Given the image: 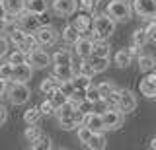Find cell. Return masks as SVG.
<instances>
[{
	"mask_svg": "<svg viewBox=\"0 0 156 150\" xmlns=\"http://www.w3.org/2000/svg\"><path fill=\"white\" fill-rule=\"evenodd\" d=\"M37 39H39V43H41L43 47H51V45H55L57 43V39H58V33L53 30V27H49V26H41L37 30Z\"/></svg>",
	"mask_w": 156,
	"mask_h": 150,
	"instance_id": "obj_11",
	"label": "cell"
},
{
	"mask_svg": "<svg viewBox=\"0 0 156 150\" xmlns=\"http://www.w3.org/2000/svg\"><path fill=\"white\" fill-rule=\"evenodd\" d=\"M76 134H78V140L86 144L88 140L92 138V134H94V131H92L90 127H86V125H80V127L76 129Z\"/></svg>",
	"mask_w": 156,
	"mask_h": 150,
	"instance_id": "obj_33",
	"label": "cell"
},
{
	"mask_svg": "<svg viewBox=\"0 0 156 150\" xmlns=\"http://www.w3.org/2000/svg\"><path fill=\"white\" fill-rule=\"evenodd\" d=\"M23 137H26L27 142H33L35 138L41 137V131H39L37 125H27V129H26V133H23Z\"/></svg>",
	"mask_w": 156,
	"mask_h": 150,
	"instance_id": "obj_36",
	"label": "cell"
},
{
	"mask_svg": "<svg viewBox=\"0 0 156 150\" xmlns=\"http://www.w3.org/2000/svg\"><path fill=\"white\" fill-rule=\"evenodd\" d=\"M94 2H96V4H98V2H101V0H94Z\"/></svg>",
	"mask_w": 156,
	"mask_h": 150,
	"instance_id": "obj_50",
	"label": "cell"
},
{
	"mask_svg": "<svg viewBox=\"0 0 156 150\" xmlns=\"http://www.w3.org/2000/svg\"><path fill=\"white\" fill-rule=\"evenodd\" d=\"M88 62L92 65V68L98 72H104L107 70V66H109V57H100V55H92L90 59H88Z\"/></svg>",
	"mask_w": 156,
	"mask_h": 150,
	"instance_id": "obj_20",
	"label": "cell"
},
{
	"mask_svg": "<svg viewBox=\"0 0 156 150\" xmlns=\"http://www.w3.org/2000/svg\"><path fill=\"white\" fill-rule=\"evenodd\" d=\"M98 88H100L101 96L105 98L107 94H111V92L115 90V84H113V82H109V80H105V82H101V84H98Z\"/></svg>",
	"mask_w": 156,
	"mask_h": 150,
	"instance_id": "obj_40",
	"label": "cell"
},
{
	"mask_svg": "<svg viewBox=\"0 0 156 150\" xmlns=\"http://www.w3.org/2000/svg\"><path fill=\"white\" fill-rule=\"evenodd\" d=\"M109 109V103H107L105 99H100V101H96L94 103V111L96 113H104V111Z\"/></svg>",
	"mask_w": 156,
	"mask_h": 150,
	"instance_id": "obj_43",
	"label": "cell"
},
{
	"mask_svg": "<svg viewBox=\"0 0 156 150\" xmlns=\"http://www.w3.org/2000/svg\"><path fill=\"white\" fill-rule=\"evenodd\" d=\"M31 148L33 150H49L51 148V138H49L47 134H41L39 138H35L31 142Z\"/></svg>",
	"mask_w": 156,
	"mask_h": 150,
	"instance_id": "obj_32",
	"label": "cell"
},
{
	"mask_svg": "<svg viewBox=\"0 0 156 150\" xmlns=\"http://www.w3.org/2000/svg\"><path fill=\"white\" fill-rule=\"evenodd\" d=\"M72 84H74V88H78V90H88L92 86V76L84 74V72H78V74L72 76Z\"/></svg>",
	"mask_w": 156,
	"mask_h": 150,
	"instance_id": "obj_24",
	"label": "cell"
},
{
	"mask_svg": "<svg viewBox=\"0 0 156 150\" xmlns=\"http://www.w3.org/2000/svg\"><path fill=\"white\" fill-rule=\"evenodd\" d=\"M92 31H94V39H107V37H111L113 31H115V20L107 12L98 14L94 18V27H92Z\"/></svg>",
	"mask_w": 156,
	"mask_h": 150,
	"instance_id": "obj_1",
	"label": "cell"
},
{
	"mask_svg": "<svg viewBox=\"0 0 156 150\" xmlns=\"http://www.w3.org/2000/svg\"><path fill=\"white\" fill-rule=\"evenodd\" d=\"M136 62H139V70L140 72H150L156 68V59L152 55H140L136 57Z\"/></svg>",
	"mask_w": 156,
	"mask_h": 150,
	"instance_id": "obj_21",
	"label": "cell"
},
{
	"mask_svg": "<svg viewBox=\"0 0 156 150\" xmlns=\"http://www.w3.org/2000/svg\"><path fill=\"white\" fill-rule=\"evenodd\" d=\"M140 49H143L140 45H135V43H133V45L129 47V53H131L133 57H140V55H143V53H140Z\"/></svg>",
	"mask_w": 156,
	"mask_h": 150,
	"instance_id": "obj_45",
	"label": "cell"
},
{
	"mask_svg": "<svg viewBox=\"0 0 156 150\" xmlns=\"http://www.w3.org/2000/svg\"><path fill=\"white\" fill-rule=\"evenodd\" d=\"M107 14L115 22H129L133 16V6L127 0H111L107 4Z\"/></svg>",
	"mask_w": 156,
	"mask_h": 150,
	"instance_id": "obj_2",
	"label": "cell"
},
{
	"mask_svg": "<svg viewBox=\"0 0 156 150\" xmlns=\"http://www.w3.org/2000/svg\"><path fill=\"white\" fill-rule=\"evenodd\" d=\"M58 123H61V127L65 131H72V129H78L80 127V123L76 121L74 115H66V117H58Z\"/></svg>",
	"mask_w": 156,
	"mask_h": 150,
	"instance_id": "obj_30",
	"label": "cell"
},
{
	"mask_svg": "<svg viewBox=\"0 0 156 150\" xmlns=\"http://www.w3.org/2000/svg\"><path fill=\"white\" fill-rule=\"evenodd\" d=\"M133 10L143 20H154L156 16V0H133Z\"/></svg>",
	"mask_w": 156,
	"mask_h": 150,
	"instance_id": "obj_5",
	"label": "cell"
},
{
	"mask_svg": "<svg viewBox=\"0 0 156 150\" xmlns=\"http://www.w3.org/2000/svg\"><path fill=\"white\" fill-rule=\"evenodd\" d=\"M154 20H156V16H154Z\"/></svg>",
	"mask_w": 156,
	"mask_h": 150,
	"instance_id": "obj_51",
	"label": "cell"
},
{
	"mask_svg": "<svg viewBox=\"0 0 156 150\" xmlns=\"http://www.w3.org/2000/svg\"><path fill=\"white\" fill-rule=\"evenodd\" d=\"M78 6H80V10H84V12H92L94 6H96V2L94 0H78Z\"/></svg>",
	"mask_w": 156,
	"mask_h": 150,
	"instance_id": "obj_42",
	"label": "cell"
},
{
	"mask_svg": "<svg viewBox=\"0 0 156 150\" xmlns=\"http://www.w3.org/2000/svg\"><path fill=\"white\" fill-rule=\"evenodd\" d=\"M12 76H14V65H12L10 61L2 62V65H0V78H4V80H12Z\"/></svg>",
	"mask_w": 156,
	"mask_h": 150,
	"instance_id": "obj_34",
	"label": "cell"
},
{
	"mask_svg": "<svg viewBox=\"0 0 156 150\" xmlns=\"http://www.w3.org/2000/svg\"><path fill=\"white\" fill-rule=\"evenodd\" d=\"M27 62L33 66V68H47V66L53 62V59L47 55L45 51H41V49H35V51L27 53Z\"/></svg>",
	"mask_w": 156,
	"mask_h": 150,
	"instance_id": "obj_9",
	"label": "cell"
},
{
	"mask_svg": "<svg viewBox=\"0 0 156 150\" xmlns=\"http://www.w3.org/2000/svg\"><path fill=\"white\" fill-rule=\"evenodd\" d=\"M31 72H33V66L29 62H20V65H14V76L12 80L14 82H27L31 80Z\"/></svg>",
	"mask_w": 156,
	"mask_h": 150,
	"instance_id": "obj_14",
	"label": "cell"
},
{
	"mask_svg": "<svg viewBox=\"0 0 156 150\" xmlns=\"http://www.w3.org/2000/svg\"><path fill=\"white\" fill-rule=\"evenodd\" d=\"M107 103H109V107H117V105H119V99H121V90H113L111 92V94H107L105 98H104Z\"/></svg>",
	"mask_w": 156,
	"mask_h": 150,
	"instance_id": "obj_38",
	"label": "cell"
},
{
	"mask_svg": "<svg viewBox=\"0 0 156 150\" xmlns=\"http://www.w3.org/2000/svg\"><path fill=\"white\" fill-rule=\"evenodd\" d=\"M80 37H82V33L78 31L74 26H66L65 30H62V39H65V43H68V45H74Z\"/></svg>",
	"mask_w": 156,
	"mask_h": 150,
	"instance_id": "obj_25",
	"label": "cell"
},
{
	"mask_svg": "<svg viewBox=\"0 0 156 150\" xmlns=\"http://www.w3.org/2000/svg\"><path fill=\"white\" fill-rule=\"evenodd\" d=\"M139 90L144 98H156V68L146 72V76L139 82Z\"/></svg>",
	"mask_w": 156,
	"mask_h": 150,
	"instance_id": "obj_6",
	"label": "cell"
},
{
	"mask_svg": "<svg viewBox=\"0 0 156 150\" xmlns=\"http://www.w3.org/2000/svg\"><path fill=\"white\" fill-rule=\"evenodd\" d=\"M51 59H53V66H65V65H72V62H74L72 61V53L66 51V49L57 51Z\"/></svg>",
	"mask_w": 156,
	"mask_h": 150,
	"instance_id": "obj_18",
	"label": "cell"
},
{
	"mask_svg": "<svg viewBox=\"0 0 156 150\" xmlns=\"http://www.w3.org/2000/svg\"><path fill=\"white\" fill-rule=\"evenodd\" d=\"M6 53H8V41L0 35V57H4Z\"/></svg>",
	"mask_w": 156,
	"mask_h": 150,
	"instance_id": "obj_44",
	"label": "cell"
},
{
	"mask_svg": "<svg viewBox=\"0 0 156 150\" xmlns=\"http://www.w3.org/2000/svg\"><path fill=\"white\" fill-rule=\"evenodd\" d=\"M58 88H61V80H58L55 74H53V76H49V78H45V80L41 82V86H39V90H41L45 96H51L53 92L58 90Z\"/></svg>",
	"mask_w": 156,
	"mask_h": 150,
	"instance_id": "obj_17",
	"label": "cell"
},
{
	"mask_svg": "<svg viewBox=\"0 0 156 150\" xmlns=\"http://www.w3.org/2000/svg\"><path fill=\"white\" fill-rule=\"evenodd\" d=\"M72 26H74L80 33H88V31H92V27H94V18L90 16V12H84V10H82L74 18Z\"/></svg>",
	"mask_w": 156,
	"mask_h": 150,
	"instance_id": "obj_12",
	"label": "cell"
},
{
	"mask_svg": "<svg viewBox=\"0 0 156 150\" xmlns=\"http://www.w3.org/2000/svg\"><path fill=\"white\" fill-rule=\"evenodd\" d=\"M4 6H6V12L10 16H20L23 10H26V0H2Z\"/></svg>",
	"mask_w": 156,
	"mask_h": 150,
	"instance_id": "obj_16",
	"label": "cell"
},
{
	"mask_svg": "<svg viewBox=\"0 0 156 150\" xmlns=\"http://www.w3.org/2000/svg\"><path fill=\"white\" fill-rule=\"evenodd\" d=\"M92 55L109 57V45L105 43V39H94V53Z\"/></svg>",
	"mask_w": 156,
	"mask_h": 150,
	"instance_id": "obj_28",
	"label": "cell"
},
{
	"mask_svg": "<svg viewBox=\"0 0 156 150\" xmlns=\"http://www.w3.org/2000/svg\"><path fill=\"white\" fill-rule=\"evenodd\" d=\"M26 10L41 16L47 12V0H26Z\"/></svg>",
	"mask_w": 156,
	"mask_h": 150,
	"instance_id": "obj_22",
	"label": "cell"
},
{
	"mask_svg": "<svg viewBox=\"0 0 156 150\" xmlns=\"http://www.w3.org/2000/svg\"><path fill=\"white\" fill-rule=\"evenodd\" d=\"M49 99H51L53 103H55V107L58 109L61 105H65L66 101H68V96H66V94H65V92H62L61 88H58V90H55L51 96H49Z\"/></svg>",
	"mask_w": 156,
	"mask_h": 150,
	"instance_id": "obj_29",
	"label": "cell"
},
{
	"mask_svg": "<svg viewBox=\"0 0 156 150\" xmlns=\"http://www.w3.org/2000/svg\"><path fill=\"white\" fill-rule=\"evenodd\" d=\"M29 98H31V92L26 86V82H14L12 90H10V101L14 105H23L29 101Z\"/></svg>",
	"mask_w": 156,
	"mask_h": 150,
	"instance_id": "obj_3",
	"label": "cell"
},
{
	"mask_svg": "<svg viewBox=\"0 0 156 150\" xmlns=\"http://www.w3.org/2000/svg\"><path fill=\"white\" fill-rule=\"evenodd\" d=\"M86 99L92 101V103H96V101L104 99V96H101V92H100V88H98V86H90V88L86 90Z\"/></svg>",
	"mask_w": 156,
	"mask_h": 150,
	"instance_id": "obj_35",
	"label": "cell"
},
{
	"mask_svg": "<svg viewBox=\"0 0 156 150\" xmlns=\"http://www.w3.org/2000/svg\"><path fill=\"white\" fill-rule=\"evenodd\" d=\"M18 22H20V26H22L26 31H37L39 27L43 26L39 14H31V12H27V10H23L18 16Z\"/></svg>",
	"mask_w": 156,
	"mask_h": 150,
	"instance_id": "obj_7",
	"label": "cell"
},
{
	"mask_svg": "<svg viewBox=\"0 0 156 150\" xmlns=\"http://www.w3.org/2000/svg\"><path fill=\"white\" fill-rule=\"evenodd\" d=\"M131 61H133V55L129 53V49H121V51H117V53H115V57H113V62H115L117 68H127V66L131 65Z\"/></svg>",
	"mask_w": 156,
	"mask_h": 150,
	"instance_id": "obj_19",
	"label": "cell"
},
{
	"mask_svg": "<svg viewBox=\"0 0 156 150\" xmlns=\"http://www.w3.org/2000/svg\"><path fill=\"white\" fill-rule=\"evenodd\" d=\"M105 144H107V140H105V137H104V133L100 131V133H94V134H92V138L86 142V146L92 148V150H104Z\"/></svg>",
	"mask_w": 156,
	"mask_h": 150,
	"instance_id": "obj_23",
	"label": "cell"
},
{
	"mask_svg": "<svg viewBox=\"0 0 156 150\" xmlns=\"http://www.w3.org/2000/svg\"><path fill=\"white\" fill-rule=\"evenodd\" d=\"M0 18H6L8 20V12H6V6H4L2 0H0Z\"/></svg>",
	"mask_w": 156,
	"mask_h": 150,
	"instance_id": "obj_48",
	"label": "cell"
},
{
	"mask_svg": "<svg viewBox=\"0 0 156 150\" xmlns=\"http://www.w3.org/2000/svg\"><path fill=\"white\" fill-rule=\"evenodd\" d=\"M41 109L39 107H29L26 113H23V121H26L27 125H37V121H39V117H41Z\"/></svg>",
	"mask_w": 156,
	"mask_h": 150,
	"instance_id": "obj_27",
	"label": "cell"
},
{
	"mask_svg": "<svg viewBox=\"0 0 156 150\" xmlns=\"http://www.w3.org/2000/svg\"><path fill=\"white\" fill-rule=\"evenodd\" d=\"M8 61L12 62V65H20V62H26L27 61V53H23V51H14L12 55L8 57Z\"/></svg>",
	"mask_w": 156,
	"mask_h": 150,
	"instance_id": "obj_39",
	"label": "cell"
},
{
	"mask_svg": "<svg viewBox=\"0 0 156 150\" xmlns=\"http://www.w3.org/2000/svg\"><path fill=\"white\" fill-rule=\"evenodd\" d=\"M78 8V0H53V10L58 16H72Z\"/></svg>",
	"mask_w": 156,
	"mask_h": 150,
	"instance_id": "obj_10",
	"label": "cell"
},
{
	"mask_svg": "<svg viewBox=\"0 0 156 150\" xmlns=\"http://www.w3.org/2000/svg\"><path fill=\"white\" fill-rule=\"evenodd\" d=\"M146 33H148V43H154L156 45V20L146 26Z\"/></svg>",
	"mask_w": 156,
	"mask_h": 150,
	"instance_id": "obj_41",
	"label": "cell"
},
{
	"mask_svg": "<svg viewBox=\"0 0 156 150\" xmlns=\"http://www.w3.org/2000/svg\"><path fill=\"white\" fill-rule=\"evenodd\" d=\"M86 127H90L94 133H100V131H105V123H104V117H101V113H96V111H90V113H86L84 117V123Z\"/></svg>",
	"mask_w": 156,
	"mask_h": 150,
	"instance_id": "obj_15",
	"label": "cell"
},
{
	"mask_svg": "<svg viewBox=\"0 0 156 150\" xmlns=\"http://www.w3.org/2000/svg\"><path fill=\"white\" fill-rule=\"evenodd\" d=\"M150 148H152V150H156V134H154L152 138H150Z\"/></svg>",
	"mask_w": 156,
	"mask_h": 150,
	"instance_id": "obj_49",
	"label": "cell"
},
{
	"mask_svg": "<svg viewBox=\"0 0 156 150\" xmlns=\"http://www.w3.org/2000/svg\"><path fill=\"white\" fill-rule=\"evenodd\" d=\"M74 53L78 59L86 61L92 57V53H94V39H90V37H80L76 43H74Z\"/></svg>",
	"mask_w": 156,
	"mask_h": 150,
	"instance_id": "obj_8",
	"label": "cell"
},
{
	"mask_svg": "<svg viewBox=\"0 0 156 150\" xmlns=\"http://www.w3.org/2000/svg\"><path fill=\"white\" fill-rule=\"evenodd\" d=\"M133 43H135V45H140V47H144L146 43H148V33H146V27H139V30H135V33H133Z\"/></svg>",
	"mask_w": 156,
	"mask_h": 150,
	"instance_id": "obj_31",
	"label": "cell"
},
{
	"mask_svg": "<svg viewBox=\"0 0 156 150\" xmlns=\"http://www.w3.org/2000/svg\"><path fill=\"white\" fill-rule=\"evenodd\" d=\"M123 111L119 107H109L107 111L101 113V117H104V123H105V131H115L119 129L121 125H123Z\"/></svg>",
	"mask_w": 156,
	"mask_h": 150,
	"instance_id": "obj_4",
	"label": "cell"
},
{
	"mask_svg": "<svg viewBox=\"0 0 156 150\" xmlns=\"http://www.w3.org/2000/svg\"><path fill=\"white\" fill-rule=\"evenodd\" d=\"M6 82H8V80H4V78H0V98H4V94H6V90H8V86H6Z\"/></svg>",
	"mask_w": 156,
	"mask_h": 150,
	"instance_id": "obj_47",
	"label": "cell"
},
{
	"mask_svg": "<svg viewBox=\"0 0 156 150\" xmlns=\"http://www.w3.org/2000/svg\"><path fill=\"white\" fill-rule=\"evenodd\" d=\"M39 109H41V113L47 115V117H51V115H57V107H55V103H53L49 98L43 101L41 105H39Z\"/></svg>",
	"mask_w": 156,
	"mask_h": 150,
	"instance_id": "obj_37",
	"label": "cell"
},
{
	"mask_svg": "<svg viewBox=\"0 0 156 150\" xmlns=\"http://www.w3.org/2000/svg\"><path fill=\"white\" fill-rule=\"evenodd\" d=\"M123 113H131V111L136 109V96L131 90H121V99L119 105H117Z\"/></svg>",
	"mask_w": 156,
	"mask_h": 150,
	"instance_id": "obj_13",
	"label": "cell"
},
{
	"mask_svg": "<svg viewBox=\"0 0 156 150\" xmlns=\"http://www.w3.org/2000/svg\"><path fill=\"white\" fill-rule=\"evenodd\" d=\"M6 117H8V111L4 105H0V125H4L6 123Z\"/></svg>",
	"mask_w": 156,
	"mask_h": 150,
	"instance_id": "obj_46",
	"label": "cell"
},
{
	"mask_svg": "<svg viewBox=\"0 0 156 150\" xmlns=\"http://www.w3.org/2000/svg\"><path fill=\"white\" fill-rule=\"evenodd\" d=\"M53 74L61 82H65V80H72V76H74L76 72L72 68V65H65V66H55V72H53Z\"/></svg>",
	"mask_w": 156,
	"mask_h": 150,
	"instance_id": "obj_26",
	"label": "cell"
}]
</instances>
